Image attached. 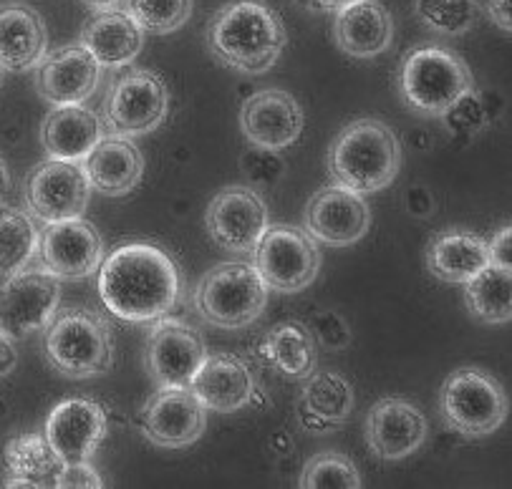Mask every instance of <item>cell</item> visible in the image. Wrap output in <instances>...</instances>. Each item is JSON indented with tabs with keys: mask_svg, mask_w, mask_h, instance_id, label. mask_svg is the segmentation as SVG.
I'll use <instances>...</instances> for the list:
<instances>
[{
	"mask_svg": "<svg viewBox=\"0 0 512 489\" xmlns=\"http://www.w3.org/2000/svg\"><path fill=\"white\" fill-rule=\"evenodd\" d=\"M207 358V346L202 333L182 318H157L149 331L147 371L157 386H190L202 361Z\"/></svg>",
	"mask_w": 512,
	"mask_h": 489,
	"instance_id": "cell-12",
	"label": "cell"
},
{
	"mask_svg": "<svg viewBox=\"0 0 512 489\" xmlns=\"http://www.w3.org/2000/svg\"><path fill=\"white\" fill-rule=\"evenodd\" d=\"M313 8H321V11H338L341 6L351 3V0H306Z\"/></svg>",
	"mask_w": 512,
	"mask_h": 489,
	"instance_id": "cell-44",
	"label": "cell"
},
{
	"mask_svg": "<svg viewBox=\"0 0 512 489\" xmlns=\"http://www.w3.org/2000/svg\"><path fill=\"white\" fill-rule=\"evenodd\" d=\"M180 293V268L152 242H127L99 265V295L119 321L154 323L175 308Z\"/></svg>",
	"mask_w": 512,
	"mask_h": 489,
	"instance_id": "cell-1",
	"label": "cell"
},
{
	"mask_svg": "<svg viewBox=\"0 0 512 489\" xmlns=\"http://www.w3.org/2000/svg\"><path fill=\"white\" fill-rule=\"evenodd\" d=\"M192 303L202 321L235 331L263 316L268 285L253 263H222L197 283Z\"/></svg>",
	"mask_w": 512,
	"mask_h": 489,
	"instance_id": "cell-5",
	"label": "cell"
},
{
	"mask_svg": "<svg viewBox=\"0 0 512 489\" xmlns=\"http://www.w3.org/2000/svg\"><path fill=\"white\" fill-rule=\"evenodd\" d=\"M81 46L104 69H119L132 64L144 48V31L127 11H99L81 31Z\"/></svg>",
	"mask_w": 512,
	"mask_h": 489,
	"instance_id": "cell-26",
	"label": "cell"
},
{
	"mask_svg": "<svg viewBox=\"0 0 512 489\" xmlns=\"http://www.w3.org/2000/svg\"><path fill=\"white\" fill-rule=\"evenodd\" d=\"M8 190H11V174H8L6 162H3V157H0V200L6 197Z\"/></svg>",
	"mask_w": 512,
	"mask_h": 489,
	"instance_id": "cell-45",
	"label": "cell"
},
{
	"mask_svg": "<svg viewBox=\"0 0 512 489\" xmlns=\"http://www.w3.org/2000/svg\"><path fill=\"white\" fill-rule=\"evenodd\" d=\"M192 394L205 409L230 414L243 409L253 396V376L248 363L235 353H207L200 371L190 381Z\"/></svg>",
	"mask_w": 512,
	"mask_h": 489,
	"instance_id": "cell-22",
	"label": "cell"
},
{
	"mask_svg": "<svg viewBox=\"0 0 512 489\" xmlns=\"http://www.w3.org/2000/svg\"><path fill=\"white\" fill-rule=\"evenodd\" d=\"M169 111V91L159 74L129 69L119 74L104 99V124L119 137L154 132Z\"/></svg>",
	"mask_w": 512,
	"mask_h": 489,
	"instance_id": "cell-9",
	"label": "cell"
},
{
	"mask_svg": "<svg viewBox=\"0 0 512 489\" xmlns=\"http://www.w3.org/2000/svg\"><path fill=\"white\" fill-rule=\"evenodd\" d=\"M512 230L510 225L502 227L490 242H487V258H490V265L502 270H510V253H512Z\"/></svg>",
	"mask_w": 512,
	"mask_h": 489,
	"instance_id": "cell-40",
	"label": "cell"
},
{
	"mask_svg": "<svg viewBox=\"0 0 512 489\" xmlns=\"http://www.w3.org/2000/svg\"><path fill=\"white\" fill-rule=\"evenodd\" d=\"M23 192L31 217L41 220L43 225H51L84 215L91 185L79 162L48 159L28 172Z\"/></svg>",
	"mask_w": 512,
	"mask_h": 489,
	"instance_id": "cell-11",
	"label": "cell"
},
{
	"mask_svg": "<svg viewBox=\"0 0 512 489\" xmlns=\"http://www.w3.org/2000/svg\"><path fill=\"white\" fill-rule=\"evenodd\" d=\"M419 21L442 36H462L477 21L475 0H417Z\"/></svg>",
	"mask_w": 512,
	"mask_h": 489,
	"instance_id": "cell-35",
	"label": "cell"
},
{
	"mask_svg": "<svg viewBox=\"0 0 512 489\" xmlns=\"http://www.w3.org/2000/svg\"><path fill=\"white\" fill-rule=\"evenodd\" d=\"M260 358L288 379L303 381L316 369V341L301 323H278L263 336Z\"/></svg>",
	"mask_w": 512,
	"mask_h": 489,
	"instance_id": "cell-30",
	"label": "cell"
},
{
	"mask_svg": "<svg viewBox=\"0 0 512 489\" xmlns=\"http://www.w3.org/2000/svg\"><path fill=\"white\" fill-rule=\"evenodd\" d=\"M439 116H442L444 127L454 139H467V142L475 134H480L487 127V121H490L485 99L475 89L465 91L460 99H454Z\"/></svg>",
	"mask_w": 512,
	"mask_h": 489,
	"instance_id": "cell-36",
	"label": "cell"
},
{
	"mask_svg": "<svg viewBox=\"0 0 512 489\" xmlns=\"http://www.w3.org/2000/svg\"><path fill=\"white\" fill-rule=\"evenodd\" d=\"M243 172L248 177L250 185L255 187H275L286 174V162L278 157L275 149L253 147L250 144L248 152L243 154Z\"/></svg>",
	"mask_w": 512,
	"mask_h": 489,
	"instance_id": "cell-37",
	"label": "cell"
},
{
	"mask_svg": "<svg viewBox=\"0 0 512 489\" xmlns=\"http://www.w3.org/2000/svg\"><path fill=\"white\" fill-rule=\"evenodd\" d=\"M106 437V414L96 401L71 396L53 406L46 421V442L66 464L89 462Z\"/></svg>",
	"mask_w": 512,
	"mask_h": 489,
	"instance_id": "cell-17",
	"label": "cell"
},
{
	"mask_svg": "<svg viewBox=\"0 0 512 489\" xmlns=\"http://www.w3.org/2000/svg\"><path fill=\"white\" fill-rule=\"evenodd\" d=\"M470 89H475L470 69L457 53L447 48H414L399 69V94L404 106L414 114L439 116Z\"/></svg>",
	"mask_w": 512,
	"mask_h": 489,
	"instance_id": "cell-6",
	"label": "cell"
},
{
	"mask_svg": "<svg viewBox=\"0 0 512 489\" xmlns=\"http://www.w3.org/2000/svg\"><path fill=\"white\" fill-rule=\"evenodd\" d=\"M104 137V121L81 104L56 106L43 119L41 142L51 159L81 162Z\"/></svg>",
	"mask_w": 512,
	"mask_h": 489,
	"instance_id": "cell-25",
	"label": "cell"
},
{
	"mask_svg": "<svg viewBox=\"0 0 512 489\" xmlns=\"http://www.w3.org/2000/svg\"><path fill=\"white\" fill-rule=\"evenodd\" d=\"M101 66L84 46H69L53 51L38 61L36 89L48 104H84L96 91Z\"/></svg>",
	"mask_w": 512,
	"mask_h": 489,
	"instance_id": "cell-20",
	"label": "cell"
},
{
	"mask_svg": "<svg viewBox=\"0 0 512 489\" xmlns=\"http://www.w3.org/2000/svg\"><path fill=\"white\" fill-rule=\"evenodd\" d=\"M369 225L371 210L364 195H356L346 187H323L306 207V232L331 248H346L359 242L369 232Z\"/></svg>",
	"mask_w": 512,
	"mask_h": 489,
	"instance_id": "cell-16",
	"label": "cell"
},
{
	"mask_svg": "<svg viewBox=\"0 0 512 489\" xmlns=\"http://www.w3.org/2000/svg\"><path fill=\"white\" fill-rule=\"evenodd\" d=\"M84 174L89 185L106 197H122L139 185L144 159L129 137L109 134L94 144L84 157Z\"/></svg>",
	"mask_w": 512,
	"mask_h": 489,
	"instance_id": "cell-23",
	"label": "cell"
},
{
	"mask_svg": "<svg viewBox=\"0 0 512 489\" xmlns=\"http://www.w3.org/2000/svg\"><path fill=\"white\" fill-rule=\"evenodd\" d=\"M51 366L69 379L101 376L114 363V343L104 318L91 308H59L46 326Z\"/></svg>",
	"mask_w": 512,
	"mask_h": 489,
	"instance_id": "cell-4",
	"label": "cell"
},
{
	"mask_svg": "<svg viewBox=\"0 0 512 489\" xmlns=\"http://www.w3.org/2000/svg\"><path fill=\"white\" fill-rule=\"evenodd\" d=\"M303 384L298 416L308 432H333L346 424L354 411V389L336 371H311Z\"/></svg>",
	"mask_w": 512,
	"mask_h": 489,
	"instance_id": "cell-24",
	"label": "cell"
},
{
	"mask_svg": "<svg viewBox=\"0 0 512 489\" xmlns=\"http://www.w3.org/2000/svg\"><path fill=\"white\" fill-rule=\"evenodd\" d=\"M253 265L265 285L278 293H301L321 270L316 240L303 227L275 225L253 248Z\"/></svg>",
	"mask_w": 512,
	"mask_h": 489,
	"instance_id": "cell-8",
	"label": "cell"
},
{
	"mask_svg": "<svg viewBox=\"0 0 512 489\" xmlns=\"http://www.w3.org/2000/svg\"><path fill=\"white\" fill-rule=\"evenodd\" d=\"M48 48L43 18L23 3L0 6V69L21 71L38 66Z\"/></svg>",
	"mask_w": 512,
	"mask_h": 489,
	"instance_id": "cell-27",
	"label": "cell"
},
{
	"mask_svg": "<svg viewBox=\"0 0 512 489\" xmlns=\"http://www.w3.org/2000/svg\"><path fill=\"white\" fill-rule=\"evenodd\" d=\"M301 489H361L356 464L341 452H321L306 462L301 472Z\"/></svg>",
	"mask_w": 512,
	"mask_h": 489,
	"instance_id": "cell-33",
	"label": "cell"
},
{
	"mask_svg": "<svg viewBox=\"0 0 512 489\" xmlns=\"http://www.w3.org/2000/svg\"><path fill=\"white\" fill-rule=\"evenodd\" d=\"M485 8L490 13L492 21L502 28V31L510 33L512 21H510V0H485Z\"/></svg>",
	"mask_w": 512,
	"mask_h": 489,
	"instance_id": "cell-42",
	"label": "cell"
},
{
	"mask_svg": "<svg viewBox=\"0 0 512 489\" xmlns=\"http://www.w3.org/2000/svg\"><path fill=\"white\" fill-rule=\"evenodd\" d=\"M6 487H59L66 462L41 434H18L3 447Z\"/></svg>",
	"mask_w": 512,
	"mask_h": 489,
	"instance_id": "cell-28",
	"label": "cell"
},
{
	"mask_svg": "<svg viewBox=\"0 0 512 489\" xmlns=\"http://www.w3.org/2000/svg\"><path fill=\"white\" fill-rule=\"evenodd\" d=\"M207 232L227 253L248 255L268 230V207L250 187H227L212 197L205 215Z\"/></svg>",
	"mask_w": 512,
	"mask_h": 489,
	"instance_id": "cell-14",
	"label": "cell"
},
{
	"mask_svg": "<svg viewBox=\"0 0 512 489\" xmlns=\"http://www.w3.org/2000/svg\"><path fill=\"white\" fill-rule=\"evenodd\" d=\"M286 26L260 0H233L212 16L207 46L212 56L238 74L258 76L275 66L286 48Z\"/></svg>",
	"mask_w": 512,
	"mask_h": 489,
	"instance_id": "cell-2",
	"label": "cell"
},
{
	"mask_svg": "<svg viewBox=\"0 0 512 489\" xmlns=\"http://www.w3.org/2000/svg\"><path fill=\"white\" fill-rule=\"evenodd\" d=\"M0 86H3V69H0Z\"/></svg>",
	"mask_w": 512,
	"mask_h": 489,
	"instance_id": "cell-47",
	"label": "cell"
},
{
	"mask_svg": "<svg viewBox=\"0 0 512 489\" xmlns=\"http://www.w3.org/2000/svg\"><path fill=\"white\" fill-rule=\"evenodd\" d=\"M427 270L444 283H467L490 265L487 240L467 230H447L427 245Z\"/></svg>",
	"mask_w": 512,
	"mask_h": 489,
	"instance_id": "cell-29",
	"label": "cell"
},
{
	"mask_svg": "<svg viewBox=\"0 0 512 489\" xmlns=\"http://www.w3.org/2000/svg\"><path fill=\"white\" fill-rule=\"evenodd\" d=\"M38 230L33 217L18 207L0 205V275L18 273L36 258Z\"/></svg>",
	"mask_w": 512,
	"mask_h": 489,
	"instance_id": "cell-32",
	"label": "cell"
},
{
	"mask_svg": "<svg viewBox=\"0 0 512 489\" xmlns=\"http://www.w3.org/2000/svg\"><path fill=\"white\" fill-rule=\"evenodd\" d=\"M467 311L482 323H507L512 318V275L510 270L487 265L467 280Z\"/></svg>",
	"mask_w": 512,
	"mask_h": 489,
	"instance_id": "cell-31",
	"label": "cell"
},
{
	"mask_svg": "<svg viewBox=\"0 0 512 489\" xmlns=\"http://www.w3.org/2000/svg\"><path fill=\"white\" fill-rule=\"evenodd\" d=\"M429 424L422 409L402 396H389L371 406L366 419V442L384 462L409 457L427 442Z\"/></svg>",
	"mask_w": 512,
	"mask_h": 489,
	"instance_id": "cell-19",
	"label": "cell"
},
{
	"mask_svg": "<svg viewBox=\"0 0 512 489\" xmlns=\"http://www.w3.org/2000/svg\"><path fill=\"white\" fill-rule=\"evenodd\" d=\"M61 308V280L48 270H18L0 285V333L23 341L43 331Z\"/></svg>",
	"mask_w": 512,
	"mask_h": 489,
	"instance_id": "cell-10",
	"label": "cell"
},
{
	"mask_svg": "<svg viewBox=\"0 0 512 489\" xmlns=\"http://www.w3.org/2000/svg\"><path fill=\"white\" fill-rule=\"evenodd\" d=\"M507 396L502 386L482 369H460L447 376L439 391V414L460 437L480 439L500 429Z\"/></svg>",
	"mask_w": 512,
	"mask_h": 489,
	"instance_id": "cell-7",
	"label": "cell"
},
{
	"mask_svg": "<svg viewBox=\"0 0 512 489\" xmlns=\"http://www.w3.org/2000/svg\"><path fill=\"white\" fill-rule=\"evenodd\" d=\"M81 3L96 8V11H109V8H117L122 0H81Z\"/></svg>",
	"mask_w": 512,
	"mask_h": 489,
	"instance_id": "cell-46",
	"label": "cell"
},
{
	"mask_svg": "<svg viewBox=\"0 0 512 489\" xmlns=\"http://www.w3.org/2000/svg\"><path fill=\"white\" fill-rule=\"evenodd\" d=\"M308 333L328 351H341L351 343V331L336 311H316L308 318Z\"/></svg>",
	"mask_w": 512,
	"mask_h": 489,
	"instance_id": "cell-38",
	"label": "cell"
},
{
	"mask_svg": "<svg viewBox=\"0 0 512 489\" xmlns=\"http://www.w3.org/2000/svg\"><path fill=\"white\" fill-rule=\"evenodd\" d=\"M336 46L351 58H376L391 46L394 21L379 0H351L333 18Z\"/></svg>",
	"mask_w": 512,
	"mask_h": 489,
	"instance_id": "cell-21",
	"label": "cell"
},
{
	"mask_svg": "<svg viewBox=\"0 0 512 489\" xmlns=\"http://www.w3.org/2000/svg\"><path fill=\"white\" fill-rule=\"evenodd\" d=\"M38 258L43 270L59 280H84L104 260V240L91 222L74 217L46 225L38 232Z\"/></svg>",
	"mask_w": 512,
	"mask_h": 489,
	"instance_id": "cell-13",
	"label": "cell"
},
{
	"mask_svg": "<svg viewBox=\"0 0 512 489\" xmlns=\"http://www.w3.org/2000/svg\"><path fill=\"white\" fill-rule=\"evenodd\" d=\"M16 369V348L0 333V376H8Z\"/></svg>",
	"mask_w": 512,
	"mask_h": 489,
	"instance_id": "cell-43",
	"label": "cell"
},
{
	"mask_svg": "<svg viewBox=\"0 0 512 489\" xmlns=\"http://www.w3.org/2000/svg\"><path fill=\"white\" fill-rule=\"evenodd\" d=\"M306 116L288 91L265 89L250 96L240 111V129L253 147L286 149L301 139Z\"/></svg>",
	"mask_w": 512,
	"mask_h": 489,
	"instance_id": "cell-18",
	"label": "cell"
},
{
	"mask_svg": "<svg viewBox=\"0 0 512 489\" xmlns=\"http://www.w3.org/2000/svg\"><path fill=\"white\" fill-rule=\"evenodd\" d=\"M69 487H104V479L99 477L94 467L89 462H79V464H66L64 474L59 479V489H69Z\"/></svg>",
	"mask_w": 512,
	"mask_h": 489,
	"instance_id": "cell-39",
	"label": "cell"
},
{
	"mask_svg": "<svg viewBox=\"0 0 512 489\" xmlns=\"http://www.w3.org/2000/svg\"><path fill=\"white\" fill-rule=\"evenodd\" d=\"M328 174L338 187L374 195L394 182L402 167V144L379 119H356L328 149Z\"/></svg>",
	"mask_w": 512,
	"mask_h": 489,
	"instance_id": "cell-3",
	"label": "cell"
},
{
	"mask_svg": "<svg viewBox=\"0 0 512 489\" xmlns=\"http://www.w3.org/2000/svg\"><path fill=\"white\" fill-rule=\"evenodd\" d=\"M407 212L414 217H427L434 212V200H432V192L422 185H414L409 187L407 192Z\"/></svg>",
	"mask_w": 512,
	"mask_h": 489,
	"instance_id": "cell-41",
	"label": "cell"
},
{
	"mask_svg": "<svg viewBox=\"0 0 512 489\" xmlns=\"http://www.w3.org/2000/svg\"><path fill=\"white\" fill-rule=\"evenodd\" d=\"M127 13L144 33L167 36L190 21L192 0H124Z\"/></svg>",
	"mask_w": 512,
	"mask_h": 489,
	"instance_id": "cell-34",
	"label": "cell"
},
{
	"mask_svg": "<svg viewBox=\"0 0 512 489\" xmlns=\"http://www.w3.org/2000/svg\"><path fill=\"white\" fill-rule=\"evenodd\" d=\"M205 426V406L190 386H162L142 409V432L157 447H190L205 434Z\"/></svg>",
	"mask_w": 512,
	"mask_h": 489,
	"instance_id": "cell-15",
	"label": "cell"
}]
</instances>
